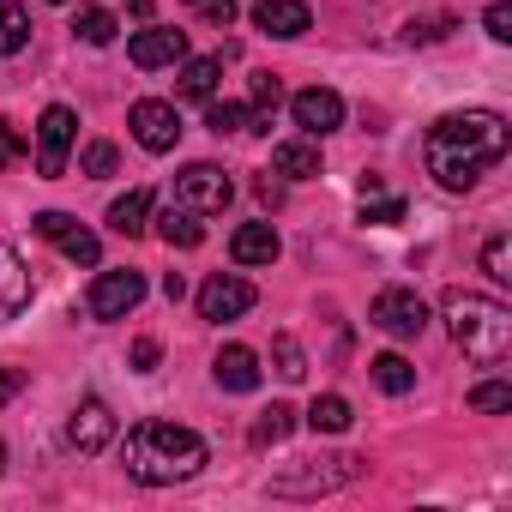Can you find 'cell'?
Here are the masks:
<instances>
[{
    "mask_svg": "<svg viewBox=\"0 0 512 512\" xmlns=\"http://www.w3.org/2000/svg\"><path fill=\"white\" fill-rule=\"evenodd\" d=\"M506 151H512V127H506V115H494V109L440 115V121L428 127V145H422L428 175H434L446 193H470V187L482 181V169H494Z\"/></svg>",
    "mask_w": 512,
    "mask_h": 512,
    "instance_id": "6da1fadb",
    "label": "cell"
},
{
    "mask_svg": "<svg viewBox=\"0 0 512 512\" xmlns=\"http://www.w3.org/2000/svg\"><path fill=\"white\" fill-rule=\"evenodd\" d=\"M121 464H127V476L145 482V488H175V482L199 476L205 440H199L193 428H181V422H157V416H151V422H139V428L127 434Z\"/></svg>",
    "mask_w": 512,
    "mask_h": 512,
    "instance_id": "7a4b0ae2",
    "label": "cell"
},
{
    "mask_svg": "<svg viewBox=\"0 0 512 512\" xmlns=\"http://www.w3.org/2000/svg\"><path fill=\"white\" fill-rule=\"evenodd\" d=\"M440 314H446L452 344H458L476 368H500V362L512 356V308H500L494 296H476V290H446Z\"/></svg>",
    "mask_w": 512,
    "mask_h": 512,
    "instance_id": "3957f363",
    "label": "cell"
},
{
    "mask_svg": "<svg viewBox=\"0 0 512 512\" xmlns=\"http://www.w3.org/2000/svg\"><path fill=\"white\" fill-rule=\"evenodd\" d=\"M362 464H368V458H356V452H338V458H308V470L278 476V482H272V494H326V488L356 482V476H362Z\"/></svg>",
    "mask_w": 512,
    "mask_h": 512,
    "instance_id": "277c9868",
    "label": "cell"
},
{
    "mask_svg": "<svg viewBox=\"0 0 512 512\" xmlns=\"http://www.w3.org/2000/svg\"><path fill=\"white\" fill-rule=\"evenodd\" d=\"M73 139H79V115L67 103H49L37 121V175H61L73 157Z\"/></svg>",
    "mask_w": 512,
    "mask_h": 512,
    "instance_id": "5b68a950",
    "label": "cell"
},
{
    "mask_svg": "<svg viewBox=\"0 0 512 512\" xmlns=\"http://www.w3.org/2000/svg\"><path fill=\"white\" fill-rule=\"evenodd\" d=\"M235 199V181L217 169V163H187L181 175H175V205H187V211H223Z\"/></svg>",
    "mask_w": 512,
    "mask_h": 512,
    "instance_id": "8992f818",
    "label": "cell"
},
{
    "mask_svg": "<svg viewBox=\"0 0 512 512\" xmlns=\"http://www.w3.org/2000/svg\"><path fill=\"white\" fill-rule=\"evenodd\" d=\"M127 127H133V139L145 145V151H175L181 145V115H175V103H163V97H139L133 109H127Z\"/></svg>",
    "mask_w": 512,
    "mask_h": 512,
    "instance_id": "52a82bcc",
    "label": "cell"
},
{
    "mask_svg": "<svg viewBox=\"0 0 512 512\" xmlns=\"http://www.w3.org/2000/svg\"><path fill=\"white\" fill-rule=\"evenodd\" d=\"M139 302H145V278L139 272H97V284L85 296L91 320H127Z\"/></svg>",
    "mask_w": 512,
    "mask_h": 512,
    "instance_id": "ba28073f",
    "label": "cell"
},
{
    "mask_svg": "<svg viewBox=\"0 0 512 512\" xmlns=\"http://www.w3.org/2000/svg\"><path fill=\"white\" fill-rule=\"evenodd\" d=\"M368 320H374L386 338H422V326H428V302H422L416 290H380L374 308H368Z\"/></svg>",
    "mask_w": 512,
    "mask_h": 512,
    "instance_id": "9c48e42d",
    "label": "cell"
},
{
    "mask_svg": "<svg viewBox=\"0 0 512 512\" xmlns=\"http://www.w3.org/2000/svg\"><path fill=\"white\" fill-rule=\"evenodd\" d=\"M253 302H260V296H253V284L247 278H235V272H217V278H205L199 284V320H241Z\"/></svg>",
    "mask_w": 512,
    "mask_h": 512,
    "instance_id": "30bf717a",
    "label": "cell"
},
{
    "mask_svg": "<svg viewBox=\"0 0 512 512\" xmlns=\"http://www.w3.org/2000/svg\"><path fill=\"white\" fill-rule=\"evenodd\" d=\"M37 235L55 241L73 266H97V260H103V241H97L79 217H67V211H43V217H37Z\"/></svg>",
    "mask_w": 512,
    "mask_h": 512,
    "instance_id": "8fae6325",
    "label": "cell"
},
{
    "mask_svg": "<svg viewBox=\"0 0 512 512\" xmlns=\"http://www.w3.org/2000/svg\"><path fill=\"white\" fill-rule=\"evenodd\" d=\"M127 61H133L139 73H157V67H175V61H187V31H169V25H151V31H139V37L127 43Z\"/></svg>",
    "mask_w": 512,
    "mask_h": 512,
    "instance_id": "7c38bea8",
    "label": "cell"
},
{
    "mask_svg": "<svg viewBox=\"0 0 512 512\" xmlns=\"http://www.w3.org/2000/svg\"><path fill=\"white\" fill-rule=\"evenodd\" d=\"M290 115H296V127H302V133L326 139V133H338V127H344V97H338V91H326V85H314V91H296V97H290Z\"/></svg>",
    "mask_w": 512,
    "mask_h": 512,
    "instance_id": "4fadbf2b",
    "label": "cell"
},
{
    "mask_svg": "<svg viewBox=\"0 0 512 512\" xmlns=\"http://www.w3.org/2000/svg\"><path fill=\"white\" fill-rule=\"evenodd\" d=\"M31 308V272L13 241H0V320H19Z\"/></svg>",
    "mask_w": 512,
    "mask_h": 512,
    "instance_id": "5bb4252c",
    "label": "cell"
},
{
    "mask_svg": "<svg viewBox=\"0 0 512 512\" xmlns=\"http://www.w3.org/2000/svg\"><path fill=\"white\" fill-rule=\"evenodd\" d=\"M67 440H73L79 452H103V446L115 440V416H109V404H103V398H85V404L73 410V422H67Z\"/></svg>",
    "mask_w": 512,
    "mask_h": 512,
    "instance_id": "9a60e30c",
    "label": "cell"
},
{
    "mask_svg": "<svg viewBox=\"0 0 512 512\" xmlns=\"http://www.w3.org/2000/svg\"><path fill=\"white\" fill-rule=\"evenodd\" d=\"M278 253H284V241H278L272 223H241V229L229 235V260H235V266H272Z\"/></svg>",
    "mask_w": 512,
    "mask_h": 512,
    "instance_id": "2e32d148",
    "label": "cell"
},
{
    "mask_svg": "<svg viewBox=\"0 0 512 512\" xmlns=\"http://www.w3.org/2000/svg\"><path fill=\"white\" fill-rule=\"evenodd\" d=\"M253 25L266 37H302V31H314V13H308V0H260Z\"/></svg>",
    "mask_w": 512,
    "mask_h": 512,
    "instance_id": "e0dca14e",
    "label": "cell"
},
{
    "mask_svg": "<svg viewBox=\"0 0 512 512\" xmlns=\"http://www.w3.org/2000/svg\"><path fill=\"white\" fill-rule=\"evenodd\" d=\"M211 374H217L223 392H253V386H260V356H253L247 344H223L217 362H211Z\"/></svg>",
    "mask_w": 512,
    "mask_h": 512,
    "instance_id": "ac0fdd59",
    "label": "cell"
},
{
    "mask_svg": "<svg viewBox=\"0 0 512 512\" xmlns=\"http://www.w3.org/2000/svg\"><path fill=\"white\" fill-rule=\"evenodd\" d=\"M272 169L290 175V181H314V175H320V145H314V139H284V145L272 151Z\"/></svg>",
    "mask_w": 512,
    "mask_h": 512,
    "instance_id": "d6986e66",
    "label": "cell"
},
{
    "mask_svg": "<svg viewBox=\"0 0 512 512\" xmlns=\"http://www.w3.org/2000/svg\"><path fill=\"white\" fill-rule=\"evenodd\" d=\"M157 235L169 241V247H199L205 241V223H199V211H187V205H169V211H157Z\"/></svg>",
    "mask_w": 512,
    "mask_h": 512,
    "instance_id": "ffe728a7",
    "label": "cell"
},
{
    "mask_svg": "<svg viewBox=\"0 0 512 512\" xmlns=\"http://www.w3.org/2000/svg\"><path fill=\"white\" fill-rule=\"evenodd\" d=\"M217 79H223V61H217V55H199V61L181 67V97L211 103V97H217Z\"/></svg>",
    "mask_w": 512,
    "mask_h": 512,
    "instance_id": "44dd1931",
    "label": "cell"
},
{
    "mask_svg": "<svg viewBox=\"0 0 512 512\" xmlns=\"http://www.w3.org/2000/svg\"><path fill=\"white\" fill-rule=\"evenodd\" d=\"M145 217H151V193L145 187H133V193H121L109 205V229L115 235H145Z\"/></svg>",
    "mask_w": 512,
    "mask_h": 512,
    "instance_id": "7402d4cb",
    "label": "cell"
},
{
    "mask_svg": "<svg viewBox=\"0 0 512 512\" xmlns=\"http://www.w3.org/2000/svg\"><path fill=\"white\" fill-rule=\"evenodd\" d=\"M368 374H374V386H380L386 398H404V392L416 386V368H410L404 356H392V350H386V356H374V362H368Z\"/></svg>",
    "mask_w": 512,
    "mask_h": 512,
    "instance_id": "603a6c76",
    "label": "cell"
},
{
    "mask_svg": "<svg viewBox=\"0 0 512 512\" xmlns=\"http://www.w3.org/2000/svg\"><path fill=\"white\" fill-rule=\"evenodd\" d=\"M350 422H356V410H350V398H338V392H326V398L308 404V428H314V434H344Z\"/></svg>",
    "mask_w": 512,
    "mask_h": 512,
    "instance_id": "cb8c5ba5",
    "label": "cell"
},
{
    "mask_svg": "<svg viewBox=\"0 0 512 512\" xmlns=\"http://www.w3.org/2000/svg\"><path fill=\"white\" fill-rule=\"evenodd\" d=\"M31 43V13L19 7V0H0V61L19 55Z\"/></svg>",
    "mask_w": 512,
    "mask_h": 512,
    "instance_id": "d4e9b609",
    "label": "cell"
},
{
    "mask_svg": "<svg viewBox=\"0 0 512 512\" xmlns=\"http://www.w3.org/2000/svg\"><path fill=\"white\" fill-rule=\"evenodd\" d=\"M115 31H121V25H115V13H103V7H79V13H73V37L91 43V49H109Z\"/></svg>",
    "mask_w": 512,
    "mask_h": 512,
    "instance_id": "484cf974",
    "label": "cell"
},
{
    "mask_svg": "<svg viewBox=\"0 0 512 512\" xmlns=\"http://www.w3.org/2000/svg\"><path fill=\"white\" fill-rule=\"evenodd\" d=\"M247 91H253V133H272V109L284 103V85L272 73H253Z\"/></svg>",
    "mask_w": 512,
    "mask_h": 512,
    "instance_id": "4316f807",
    "label": "cell"
},
{
    "mask_svg": "<svg viewBox=\"0 0 512 512\" xmlns=\"http://www.w3.org/2000/svg\"><path fill=\"white\" fill-rule=\"evenodd\" d=\"M482 272H488L500 290L512 284V235H506V229H494V235L482 241Z\"/></svg>",
    "mask_w": 512,
    "mask_h": 512,
    "instance_id": "83f0119b",
    "label": "cell"
},
{
    "mask_svg": "<svg viewBox=\"0 0 512 512\" xmlns=\"http://www.w3.org/2000/svg\"><path fill=\"white\" fill-rule=\"evenodd\" d=\"M205 127L223 139V133H253V109H241V103H205Z\"/></svg>",
    "mask_w": 512,
    "mask_h": 512,
    "instance_id": "f1b7e54d",
    "label": "cell"
},
{
    "mask_svg": "<svg viewBox=\"0 0 512 512\" xmlns=\"http://www.w3.org/2000/svg\"><path fill=\"white\" fill-rule=\"evenodd\" d=\"M290 428H296V410L272 404V410H260V422H253V446H278V440H290Z\"/></svg>",
    "mask_w": 512,
    "mask_h": 512,
    "instance_id": "f546056e",
    "label": "cell"
},
{
    "mask_svg": "<svg viewBox=\"0 0 512 512\" xmlns=\"http://www.w3.org/2000/svg\"><path fill=\"white\" fill-rule=\"evenodd\" d=\"M79 169L103 181V175H115V169H121V151H115L109 139H91V145H85V157H79Z\"/></svg>",
    "mask_w": 512,
    "mask_h": 512,
    "instance_id": "4dcf8cb0",
    "label": "cell"
},
{
    "mask_svg": "<svg viewBox=\"0 0 512 512\" xmlns=\"http://www.w3.org/2000/svg\"><path fill=\"white\" fill-rule=\"evenodd\" d=\"M470 410H482V416H500V410H512V386H506V380H482V386L470 392Z\"/></svg>",
    "mask_w": 512,
    "mask_h": 512,
    "instance_id": "1f68e13d",
    "label": "cell"
},
{
    "mask_svg": "<svg viewBox=\"0 0 512 512\" xmlns=\"http://www.w3.org/2000/svg\"><path fill=\"white\" fill-rule=\"evenodd\" d=\"M440 37H452V19L446 13H428V19H410L404 25V43H440Z\"/></svg>",
    "mask_w": 512,
    "mask_h": 512,
    "instance_id": "d6a6232c",
    "label": "cell"
},
{
    "mask_svg": "<svg viewBox=\"0 0 512 512\" xmlns=\"http://www.w3.org/2000/svg\"><path fill=\"white\" fill-rule=\"evenodd\" d=\"M272 356H278V374H284V380H302V374H308V356H302V344H296L290 332L272 344Z\"/></svg>",
    "mask_w": 512,
    "mask_h": 512,
    "instance_id": "836d02e7",
    "label": "cell"
},
{
    "mask_svg": "<svg viewBox=\"0 0 512 512\" xmlns=\"http://www.w3.org/2000/svg\"><path fill=\"white\" fill-rule=\"evenodd\" d=\"M187 13H199L205 25H217V31H229L235 25V0H181Z\"/></svg>",
    "mask_w": 512,
    "mask_h": 512,
    "instance_id": "e575fe53",
    "label": "cell"
},
{
    "mask_svg": "<svg viewBox=\"0 0 512 512\" xmlns=\"http://www.w3.org/2000/svg\"><path fill=\"white\" fill-rule=\"evenodd\" d=\"M362 223H404V199H362Z\"/></svg>",
    "mask_w": 512,
    "mask_h": 512,
    "instance_id": "d590c367",
    "label": "cell"
},
{
    "mask_svg": "<svg viewBox=\"0 0 512 512\" xmlns=\"http://www.w3.org/2000/svg\"><path fill=\"white\" fill-rule=\"evenodd\" d=\"M482 25H488V37H494V43H512V7H506V0H494Z\"/></svg>",
    "mask_w": 512,
    "mask_h": 512,
    "instance_id": "8d00e7d4",
    "label": "cell"
},
{
    "mask_svg": "<svg viewBox=\"0 0 512 512\" xmlns=\"http://www.w3.org/2000/svg\"><path fill=\"white\" fill-rule=\"evenodd\" d=\"M25 157V139H19V127L13 121H0V169H13Z\"/></svg>",
    "mask_w": 512,
    "mask_h": 512,
    "instance_id": "74e56055",
    "label": "cell"
},
{
    "mask_svg": "<svg viewBox=\"0 0 512 512\" xmlns=\"http://www.w3.org/2000/svg\"><path fill=\"white\" fill-rule=\"evenodd\" d=\"M157 356H163V344H157V338H139V344H133V368H139V374H151V368H157Z\"/></svg>",
    "mask_w": 512,
    "mask_h": 512,
    "instance_id": "f35d334b",
    "label": "cell"
},
{
    "mask_svg": "<svg viewBox=\"0 0 512 512\" xmlns=\"http://www.w3.org/2000/svg\"><path fill=\"white\" fill-rule=\"evenodd\" d=\"M25 392V368H0V404Z\"/></svg>",
    "mask_w": 512,
    "mask_h": 512,
    "instance_id": "ab89813d",
    "label": "cell"
},
{
    "mask_svg": "<svg viewBox=\"0 0 512 512\" xmlns=\"http://www.w3.org/2000/svg\"><path fill=\"white\" fill-rule=\"evenodd\" d=\"M163 296H169V302H181V296H187V278H181V272H169V278H163Z\"/></svg>",
    "mask_w": 512,
    "mask_h": 512,
    "instance_id": "60d3db41",
    "label": "cell"
},
{
    "mask_svg": "<svg viewBox=\"0 0 512 512\" xmlns=\"http://www.w3.org/2000/svg\"><path fill=\"white\" fill-rule=\"evenodd\" d=\"M49 7H73V0H49Z\"/></svg>",
    "mask_w": 512,
    "mask_h": 512,
    "instance_id": "b9f144b4",
    "label": "cell"
},
{
    "mask_svg": "<svg viewBox=\"0 0 512 512\" xmlns=\"http://www.w3.org/2000/svg\"><path fill=\"white\" fill-rule=\"evenodd\" d=\"M0 470H7V446H0Z\"/></svg>",
    "mask_w": 512,
    "mask_h": 512,
    "instance_id": "7bdbcfd3",
    "label": "cell"
}]
</instances>
